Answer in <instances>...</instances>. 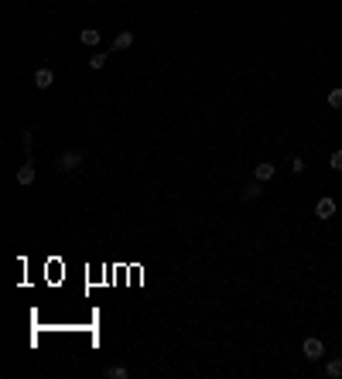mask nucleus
Here are the masks:
<instances>
[{"mask_svg": "<svg viewBox=\"0 0 342 379\" xmlns=\"http://www.w3.org/2000/svg\"><path fill=\"white\" fill-rule=\"evenodd\" d=\"M103 65H106V55H103V52L89 58V69H103Z\"/></svg>", "mask_w": 342, "mask_h": 379, "instance_id": "13", "label": "nucleus"}, {"mask_svg": "<svg viewBox=\"0 0 342 379\" xmlns=\"http://www.w3.org/2000/svg\"><path fill=\"white\" fill-rule=\"evenodd\" d=\"M55 168L58 171H79V168H82V154H79V151H65V154L58 157Z\"/></svg>", "mask_w": 342, "mask_h": 379, "instance_id": "1", "label": "nucleus"}, {"mask_svg": "<svg viewBox=\"0 0 342 379\" xmlns=\"http://www.w3.org/2000/svg\"><path fill=\"white\" fill-rule=\"evenodd\" d=\"M328 106H332V110H342V89H332V92H328Z\"/></svg>", "mask_w": 342, "mask_h": 379, "instance_id": "12", "label": "nucleus"}, {"mask_svg": "<svg viewBox=\"0 0 342 379\" xmlns=\"http://www.w3.org/2000/svg\"><path fill=\"white\" fill-rule=\"evenodd\" d=\"M287 164H291V171H294V174H301V171H305V161H301V157H291Z\"/></svg>", "mask_w": 342, "mask_h": 379, "instance_id": "14", "label": "nucleus"}, {"mask_svg": "<svg viewBox=\"0 0 342 379\" xmlns=\"http://www.w3.org/2000/svg\"><path fill=\"white\" fill-rule=\"evenodd\" d=\"M301 355H305V359H322V355H325V345H322V338H305V345H301Z\"/></svg>", "mask_w": 342, "mask_h": 379, "instance_id": "2", "label": "nucleus"}, {"mask_svg": "<svg viewBox=\"0 0 342 379\" xmlns=\"http://www.w3.org/2000/svg\"><path fill=\"white\" fill-rule=\"evenodd\" d=\"M315 215H318V219H332V215H335V202H332V198H318V202H315Z\"/></svg>", "mask_w": 342, "mask_h": 379, "instance_id": "3", "label": "nucleus"}, {"mask_svg": "<svg viewBox=\"0 0 342 379\" xmlns=\"http://www.w3.org/2000/svg\"><path fill=\"white\" fill-rule=\"evenodd\" d=\"M253 178H256V181H271V178H274V164H256Z\"/></svg>", "mask_w": 342, "mask_h": 379, "instance_id": "8", "label": "nucleus"}, {"mask_svg": "<svg viewBox=\"0 0 342 379\" xmlns=\"http://www.w3.org/2000/svg\"><path fill=\"white\" fill-rule=\"evenodd\" d=\"M130 372L127 369H123V365H110V369H106V379H127Z\"/></svg>", "mask_w": 342, "mask_h": 379, "instance_id": "10", "label": "nucleus"}, {"mask_svg": "<svg viewBox=\"0 0 342 379\" xmlns=\"http://www.w3.org/2000/svg\"><path fill=\"white\" fill-rule=\"evenodd\" d=\"M130 44H134V34H130V31H120V34L113 38V52H123V48H130Z\"/></svg>", "mask_w": 342, "mask_h": 379, "instance_id": "5", "label": "nucleus"}, {"mask_svg": "<svg viewBox=\"0 0 342 379\" xmlns=\"http://www.w3.org/2000/svg\"><path fill=\"white\" fill-rule=\"evenodd\" d=\"M332 168L342 171V151H335V154H332Z\"/></svg>", "mask_w": 342, "mask_h": 379, "instance_id": "15", "label": "nucleus"}, {"mask_svg": "<svg viewBox=\"0 0 342 379\" xmlns=\"http://www.w3.org/2000/svg\"><path fill=\"white\" fill-rule=\"evenodd\" d=\"M17 181H21V184H31V181H34V164H31V161L17 168Z\"/></svg>", "mask_w": 342, "mask_h": 379, "instance_id": "6", "label": "nucleus"}, {"mask_svg": "<svg viewBox=\"0 0 342 379\" xmlns=\"http://www.w3.org/2000/svg\"><path fill=\"white\" fill-rule=\"evenodd\" d=\"M325 372H328L332 379H339V376H342V359H332V362L325 365Z\"/></svg>", "mask_w": 342, "mask_h": 379, "instance_id": "11", "label": "nucleus"}, {"mask_svg": "<svg viewBox=\"0 0 342 379\" xmlns=\"http://www.w3.org/2000/svg\"><path fill=\"white\" fill-rule=\"evenodd\" d=\"M260 192H264V181H253V184H246L240 195L246 198V202H253V198H260Z\"/></svg>", "mask_w": 342, "mask_h": 379, "instance_id": "7", "label": "nucleus"}, {"mask_svg": "<svg viewBox=\"0 0 342 379\" xmlns=\"http://www.w3.org/2000/svg\"><path fill=\"white\" fill-rule=\"evenodd\" d=\"M79 38H82V44H100V31H96V28H82Z\"/></svg>", "mask_w": 342, "mask_h": 379, "instance_id": "9", "label": "nucleus"}, {"mask_svg": "<svg viewBox=\"0 0 342 379\" xmlns=\"http://www.w3.org/2000/svg\"><path fill=\"white\" fill-rule=\"evenodd\" d=\"M34 85H38V89H52V85H55V72L52 69H38L34 72Z\"/></svg>", "mask_w": 342, "mask_h": 379, "instance_id": "4", "label": "nucleus"}]
</instances>
